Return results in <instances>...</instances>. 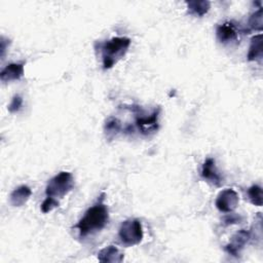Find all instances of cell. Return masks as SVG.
<instances>
[{"label":"cell","instance_id":"6da1fadb","mask_svg":"<svg viewBox=\"0 0 263 263\" xmlns=\"http://www.w3.org/2000/svg\"><path fill=\"white\" fill-rule=\"evenodd\" d=\"M103 196L99 202L88 208L83 217L75 225L81 237L91 235L101 231L109 221V211L107 205L103 202Z\"/></svg>","mask_w":263,"mask_h":263},{"label":"cell","instance_id":"7a4b0ae2","mask_svg":"<svg viewBox=\"0 0 263 263\" xmlns=\"http://www.w3.org/2000/svg\"><path fill=\"white\" fill-rule=\"evenodd\" d=\"M132 40L128 37H113L101 44L103 69H111L127 52Z\"/></svg>","mask_w":263,"mask_h":263},{"label":"cell","instance_id":"3957f363","mask_svg":"<svg viewBox=\"0 0 263 263\" xmlns=\"http://www.w3.org/2000/svg\"><path fill=\"white\" fill-rule=\"evenodd\" d=\"M74 187V178L69 172H61L52 177L45 188L46 196L53 197L55 199L63 198Z\"/></svg>","mask_w":263,"mask_h":263},{"label":"cell","instance_id":"277c9868","mask_svg":"<svg viewBox=\"0 0 263 263\" xmlns=\"http://www.w3.org/2000/svg\"><path fill=\"white\" fill-rule=\"evenodd\" d=\"M118 237L126 247L140 243L143 239V228L139 219H127L123 221L118 230Z\"/></svg>","mask_w":263,"mask_h":263},{"label":"cell","instance_id":"5b68a950","mask_svg":"<svg viewBox=\"0 0 263 263\" xmlns=\"http://www.w3.org/2000/svg\"><path fill=\"white\" fill-rule=\"evenodd\" d=\"M238 202L239 198L236 191L231 188H227L219 192L215 204L220 212L232 213L237 208Z\"/></svg>","mask_w":263,"mask_h":263},{"label":"cell","instance_id":"8992f818","mask_svg":"<svg viewBox=\"0 0 263 263\" xmlns=\"http://www.w3.org/2000/svg\"><path fill=\"white\" fill-rule=\"evenodd\" d=\"M250 239H251V231L246 229H240L232 235L229 243L225 246V251L233 257H238L241 250L245 248V246L249 242Z\"/></svg>","mask_w":263,"mask_h":263},{"label":"cell","instance_id":"52a82bcc","mask_svg":"<svg viewBox=\"0 0 263 263\" xmlns=\"http://www.w3.org/2000/svg\"><path fill=\"white\" fill-rule=\"evenodd\" d=\"M216 36L220 43L229 44L237 41L238 29L232 22H225L217 27Z\"/></svg>","mask_w":263,"mask_h":263},{"label":"cell","instance_id":"ba28073f","mask_svg":"<svg viewBox=\"0 0 263 263\" xmlns=\"http://www.w3.org/2000/svg\"><path fill=\"white\" fill-rule=\"evenodd\" d=\"M159 112L160 109L158 108L149 116H138L136 118V124L143 135L148 136L154 134L158 129Z\"/></svg>","mask_w":263,"mask_h":263},{"label":"cell","instance_id":"9c48e42d","mask_svg":"<svg viewBox=\"0 0 263 263\" xmlns=\"http://www.w3.org/2000/svg\"><path fill=\"white\" fill-rule=\"evenodd\" d=\"M200 175L204 180H206L209 183H211L215 186H220L223 182L222 177L216 167L215 159L211 158V157L206 158L205 161L203 162Z\"/></svg>","mask_w":263,"mask_h":263},{"label":"cell","instance_id":"30bf717a","mask_svg":"<svg viewBox=\"0 0 263 263\" xmlns=\"http://www.w3.org/2000/svg\"><path fill=\"white\" fill-rule=\"evenodd\" d=\"M24 63H11L3 68L0 72V79L2 82H9L20 80L24 76Z\"/></svg>","mask_w":263,"mask_h":263},{"label":"cell","instance_id":"8fae6325","mask_svg":"<svg viewBox=\"0 0 263 263\" xmlns=\"http://www.w3.org/2000/svg\"><path fill=\"white\" fill-rule=\"evenodd\" d=\"M123 258H124L123 254L115 246H112V245L102 249L98 253V259L100 262L120 263L122 262Z\"/></svg>","mask_w":263,"mask_h":263},{"label":"cell","instance_id":"7c38bea8","mask_svg":"<svg viewBox=\"0 0 263 263\" xmlns=\"http://www.w3.org/2000/svg\"><path fill=\"white\" fill-rule=\"evenodd\" d=\"M31 195V188L28 187L27 185H21L10 193L9 200L13 206H22L28 201Z\"/></svg>","mask_w":263,"mask_h":263},{"label":"cell","instance_id":"4fadbf2b","mask_svg":"<svg viewBox=\"0 0 263 263\" xmlns=\"http://www.w3.org/2000/svg\"><path fill=\"white\" fill-rule=\"evenodd\" d=\"M263 55L262 49V34H257L252 37L249 51L247 54L249 62H261Z\"/></svg>","mask_w":263,"mask_h":263},{"label":"cell","instance_id":"5bb4252c","mask_svg":"<svg viewBox=\"0 0 263 263\" xmlns=\"http://www.w3.org/2000/svg\"><path fill=\"white\" fill-rule=\"evenodd\" d=\"M186 5L190 14L196 16H203L205 13H208L211 3L206 0H193L187 1Z\"/></svg>","mask_w":263,"mask_h":263},{"label":"cell","instance_id":"9a60e30c","mask_svg":"<svg viewBox=\"0 0 263 263\" xmlns=\"http://www.w3.org/2000/svg\"><path fill=\"white\" fill-rule=\"evenodd\" d=\"M105 134L108 139H113L120 130H121V123L115 117H109L105 122Z\"/></svg>","mask_w":263,"mask_h":263},{"label":"cell","instance_id":"2e32d148","mask_svg":"<svg viewBox=\"0 0 263 263\" xmlns=\"http://www.w3.org/2000/svg\"><path fill=\"white\" fill-rule=\"evenodd\" d=\"M248 196L252 204L261 206L263 199H262V188L259 185H252L248 189Z\"/></svg>","mask_w":263,"mask_h":263},{"label":"cell","instance_id":"e0dca14e","mask_svg":"<svg viewBox=\"0 0 263 263\" xmlns=\"http://www.w3.org/2000/svg\"><path fill=\"white\" fill-rule=\"evenodd\" d=\"M248 26L251 30H257L261 31L263 27V16H262V7H259L258 10H256L254 13L251 14L248 21Z\"/></svg>","mask_w":263,"mask_h":263},{"label":"cell","instance_id":"ac0fdd59","mask_svg":"<svg viewBox=\"0 0 263 263\" xmlns=\"http://www.w3.org/2000/svg\"><path fill=\"white\" fill-rule=\"evenodd\" d=\"M60 202L58 199L53 198V197H49V196H46V198L43 200V202L41 203V212L46 214L50 211H52L54 208L59 206Z\"/></svg>","mask_w":263,"mask_h":263},{"label":"cell","instance_id":"d6986e66","mask_svg":"<svg viewBox=\"0 0 263 263\" xmlns=\"http://www.w3.org/2000/svg\"><path fill=\"white\" fill-rule=\"evenodd\" d=\"M23 106V98L20 95H14L8 105V111L10 113L17 112Z\"/></svg>","mask_w":263,"mask_h":263},{"label":"cell","instance_id":"ffe728a7","mask_svg":"<svg viewBox=\"0 0 263 263\" xmlns=\"http://www.w3.org/2000/svg\"><path fill=\"white\" fill-rule=\"evenodd\" d=\"M228 215H226L223 219L224 223L226 225H229V224H235V223H239L240 221V217L237 216V215H234V214H230V213H227Z\"/></svg>","mask_w":263,"mask_h":263},{"label":"cell","instance_id":"44dd1931","mask_svg":"<svg viewBox=\"0 0 263 263\" xmlns=\"http://www.w3.org/2000/svg\"><path fill=\"white\" fill-rule=\"evenodd\" d=\"M10 41L8 39H5L4 37H1V41H0V51H1V57L3 58L5 54V50L8 47Z\"/></svg>","mask_w":263,"mask_h":263}]
</instances>
